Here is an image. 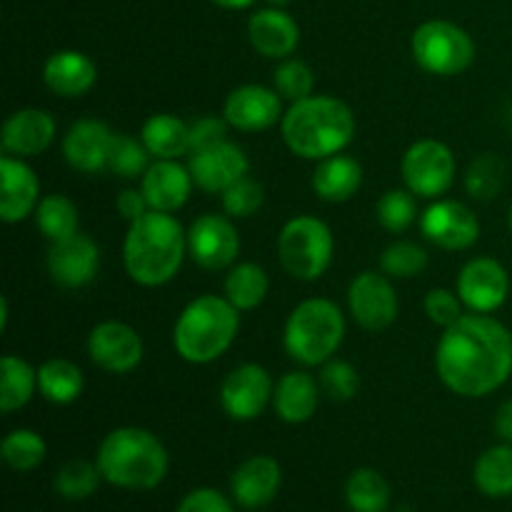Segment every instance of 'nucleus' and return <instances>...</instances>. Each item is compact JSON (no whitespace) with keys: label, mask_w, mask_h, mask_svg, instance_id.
Returning a JSON list of instances; mask_svg holds the SVG:
<instances>
[{"label":"nucleus","mask_w":512,"mask_h":512,"mask_svg":"<svg viewBox=\"0 0 512 512\" xmlns=\"http://www.w3.org/2000/svg\"><path fill=\"white\" fill-rule=\"evenodd\" d=\"M98 80V68L80 50H58L43 65V83L60 98H80Z\"/></svg>","instance_id":"obj_25"},{"label":"nucleus","mask_w":512,"mask_h":512,"mask_svg":"<svg viewBox=\"0 0 512 512\" xmlns=\"http://www.w3.org/2000/svg\"><path fill=\"white\" fill-rule=\"evenodd\" d=\"M320 380L305 370H293L285 373L275 383L273 390V408L278 418L288 425H303L315 415L320 403Z\"/></svg>","instance_id":"obj_26"},{"label":"nucleus","mask_w":512,"mask_h":512,"mask_svg":"<svg viewBox=\"0 0 512 512\" xmlns=\"http://www.w3.org/2000/svg\"><path fill=\"white\" fill-rule=\"evenodd\" d=\"M48 455V445H45L43 435L35 430L18 428L10 430L0 443V458L15 473H30L38 468Z\"/></svg>","instance_id":"obj_35"},{"label":"nucleus","mask_w":512,"mask_h":512,"mask_svg":"<svg viewBox=\"0 0 512 512\" xmlns=\"http://www.w3.org/2000/svg\"><path fill=\"white\" fill-rule=\"evenodd\" d=\"M175 512H235V508L220 490L195 488L180 500Z\"/></svg>","instance_id":"obj_46"},{"label":"nucleus","mask_w":512,"mask_h":512,"mask_svg":"<svg viewBox=\"0 0 512 512\" xmlns=\"http://www.w3.org/2000/svg\"><path fill=\"white\" fill-rule=\"evenodd\" d=\"M283 98L275 88L265 85H240L225 98L223 118L230 128L243 133H263L283 120Z\"/></svg>","instance_id":"obj_16"},{"label":"nucleus","mask_w":512,"mask_h":512,"mask_svg":"<svg viewBox=\"0 0 512 512\" xmlns=\"http://www.w3.org/2000/svg\"><path fill=\"white\" fill-rule=\"evenodd\" d=\"M55 140V120L43 108L15 110L3 123L0 143L8 155L15 158H33L50 148Z\"/></svg>","instance_id":"obj_23"},{"label":"nucleus","mask_w":512,"mask_h":512,"mask_svg":"<svg viewBox=\"0 0 512 512\" xmlns=\"http://www.w3.org/2000/svg\"><path fill=\"white\" fill-rule=\"evenodd\" d=\"M425 268H428V253L418 243H410V240H398V243L388 245L380 255V270L388 278L408 280L423 273Z\"/></svg>","instance_id":"obj_40"},{"label":"nucleus","mask_w":512,"mask_h":512,"mask_svg":"<svg viewBox=\"0 0 512 512\" xmlns=\"http://www.w3.org/2000/svg\"><path fill=\"white\" fill-rule=\"evenodd\" d=\"M420 233L443 250H468L480 238V220L460 200L438 198L420 215Z\"/></svg>","instance_id":"obj_13"},{"label":"nucleus","mask_w":512,"mask_h":512,"mask_svg":"<svg viewBox=\"0 0 512 512\" xmlns=\"http://www.w3.org/2000/svg\"><path fill=\"white\" fill-rule=\"evenodd\" d=\"M248 38L260 55L285 60L300 43V28L285 8H260L248 20Z\"/></svg>","instance_id":"obj_24"},{"label":"nucleus","mask_w":512,"mask_h":512,"mask_svg":"<svg viewBox=\"0 0 512 512\" xmlns=\"http://www.w3.org/2000/svg\"><path fill=\"white\" fill-rule=\"evenodd\" d=\"M140 140L155 160H180L190 155V125L178 115H150L140 130Z\"/></svg>","instance_id":"obj_28"},{"label":"nucleus","mask_w":512,"mask_h":512,"mask_svg":"<svg viewBox=\"0 0 512 512\" xmlns=\"http://www.w3.org/2000/svg\"><path fill=\"white\" fill-rule=\"evenodd\" d=\"M188 253V230L173 213L148 210L133 220L123 240V263L143 288H160L178 275Z\"/></svg>","instance_id":"obj_2"},{"label":"nucleus","mask_w":512,"mask_h":512,"mask_svg":"<svg viewBox=\"0 0 512 512\" xmlns=\"http://www.w3.org/2000/svg\"><path fill=\"white\" fill-rule=\"evenodd\" d=\"M100 270V248L90 235L75 233L50 243L48 273L63 288L75 290L93 283Z\"/></svg>","instance_id":"obj_18"},{"label":"nucleus","mask_w":512,"mask_h":512,"mask_svg":"<svg viewBox=\"0 0 512 512\" xmlns=\"http://www.w3.org/2000/svg\"><path fill=\"white\" fill-rule=\"evenodd\" d=\"M38 390V370L18 355L0 360V410L5 415L25 408Z\"/></svg>","instance_id":"obj_29"},{"label":"nucleus","mask_w":512,"mask_h":512,"mask_svg":"<svg viewBox=\"0 0 512 512\" xmlns=\"http://www.w3.org/2000/svg\"><path fill=\"white\" fill-rule=\"evenodd\" d=\"M493 428H495V435H498L503 443L512 445V398L505 400V403L498 408V413H495V420H493Z\"/></svg>","instance_id":"obj_48"},{"label":"nucleus","mask_w":512,"mask_h":512,"mask_svg":"<svg viewBox=\"0 0 512 512\" xmlns=\"http://www.w3.org/2000/svg\"><path fill=\"white\" fill-rule=\"evenodd\" d=\"M100 480H103V475H100L98 463H90V460H68L55 473L53 488L63 500L78 503V500H88L98 490Z\"/></svg>","instance_id":"obj_36"},{"label":"nucleus","mask_w":512,"mask_h":512,"mask_svg":"<svg viewBox=\"0 0 512 512\" xmlns=\"http://www.w3.org/2000/svg\"><path fill=\"white\" fill-rule=\"evenodd\" d=\"M363 185V165L350 155H330L313 170V190L325 203H345Z\"/></svg>","instance_id":"obj_27"},{"label":"nucleus","mask_w":512,"mask_h":512,"mask_svg":"<svg viewBox=\"0 0 512 512\" xmlns=\"http://www.w3.org/2000/svg\"><path fill=\"white\" fill-rule=\"evenodd\" d=\"M390 485L383 473L373 468H358L345 483V500L353 512H385L390 505Z\"/></svg>","instance_id":"obj_33"},{"label":"nucleus","mask_w":512,"mask_h":512,"mask_svg":"<svg viewBox=\"0 0 512 512\" xmlns=\"http://www.w3.org/2000/svg\"><path fill=\"white\" fill-rule=\"evenodd\" d=\"M240 253V235L230 215L208 213L188 230V255L205 270L233 268Z\"/></svg>","instance_id":"obj_12"},{"label":"nucleus","mask_w":512,"mask_h":512,"mask_svg":"<svg viewBox=\"0 0 512 512\" xmlns=\"http://www.w3.org/2000/svg\"><path fill=\"white\" fill-rule=\"evenodd\" d=\"M265 3H268L270 8H285V5H290L293 0H265Z\"/></svg>","instance_id":"obj_50"},{"label":"nucleus","mask_w":512,"mask_h":512,"mask_svg":"<svg viewBox=\"0 0 512 512\" xmlns=\"http://www.w3.org/2000/svg\"><path fill=\"white\" fill-rule=\"evenodd\" d=\"M375 215L388 233H405L418 218V195L410 193L408 188L388 190L375 205Z\"/></svg>","instance_id":"obj_38"},{"label":"nucleus","mask_w":512,"mask_h":512,"mask_svg":"<svg viewBox=\"0 0 512 512\" xmlns=\"http://www.w3.org/2000/svg\"><path fill=\"white\" fill-rule=\"evenodd\" d=\"M150 153L143 145V140H135L130 135L115 133L113 145H110L108 155V170L118 178H143L145 170L150 168Z\"/></svg>","instance_id":"obj_39"},{"label":"nucleus","mask_w":512,"mask_h":512,"mask_svg":"<svg viewBox=\"0 0 512 512\" xmlns=\"http://www.w3.org/2000/svg\"><path fill=\"white\" fill-rule=\"evenodd\" d=\"M435 373L460 398H485L512 375V333L488 313H465L443 330L435 348Z\"/></svg>","instance_id":"obj_1"},{"label":"nucleus","mask_w":512,"mask_h":512,"mask_svg":"<svg viewBox=\"0 0 512 512\" xmlns=\"http://www.w3.org/2000/svg\"><path fill=\"white\" fill-rule=\"evenodd\" d=\"M88 355L105 373H133L143 360V338L133 325L120 323V320H105L90 330Z\"/></svg>","instance_id":"obj_15"},{"label":"nucleus","mask_w":512,"mask_h":512,"mask_svg":"<svg viewBox=\"0 0 512 512\" xmlns=\"http://www.w3.org/2000/svg\"><path fill=\"white\" fill-rule=\"evenodd\" d=\"M228 120L218 118V115H205L198 118L190 125V153H198V150L210 148V145H218L223 140H228Z\"/></svg>","instance_id":"obj_45"},{"label":"nucleus","mask_w":512,"mask_h":512,"mask_svg":"<svg viewBox=\"0 0 512 512\" xmlns=\"http://www.w3.org/2000/svg\"><path fill=\"white\" fill-rule=\"evenodd\" d=\"M410 50L425 73L443 78L465 73L475 60V40L468 30L450 20H425L418 25L410 40Z\"/></svg>","instance_id":"obj_8"},{"label":"nucleus","mask_w":512,"mask_h":512,"mask_svg":"<svg viewBox=\"0 0 512 512\" xmlns=\"http://www.w3.org/2000/svg\"><path fill=\"white\" fill-rule=\"evenodd\" d=\"M40 180L25 158L5 153L0 158V220L8 225L35 215L40 205Z\"/></svg>","instance_id":"obj_19"},{"label":"nucleus","mask_w":512,"mask_h":512,"mask_svg":"<svg viewBox=\"0 0 512 512\" xmlns=\"http://www.w3.org/2000/svg\"><path fill=\"white\" fill-rule=\"evenodd\" d=\"M188 168L195 188L205 193H225L230 185L248 175L250 160L240 145H235L233 140H223L198 153H190Z\"/></svg>","instance_id":"obj_17"},{"label":"nucleus","mask_w":512,"mask_h":512,"mask_svg":"<svg viewBox=\"0 0 512 512\" xmlns=\"http://www.w3.org/2000/svg\"><path fill=\"white\" fill-rule=\"evenodd\" d=\"M115 208H118V215L120 218H125L128 223H133V220H138L140 215L148 213V200H145L143 190H123V193L115 198Z\"/></svg>","instance_id":"obj_47"},{"label":"nucleus","mask_w":512,"mask_h":512,"mask_svg":"<svg viewBox=\"0 0 512 512\" xmlns=\"http://www.w3.org/2000/svg\"><path fill=\"white\" fill-rule=\"evenodd\" d=\"M273 390L275 385L263 365L243 363L225 375L220 385V405L228 418L248 423L263 415V410L273 400Z\"/></svg>","instance_id":"obj_14"},{"label":"nucleus","mask_w":512,"mask_h":512,"mask_svg":"<svg viewBox=\"0 0 512 512\" xmlns=\"http://www.w3.org/2000/svg\"><path fill=\"white\" fill-rule=\"evenodd\" d=\"M240 330V310L220 295L190 300L173 328V348L185 363L208 365L233 345Z\"/></svg>","instance_id":"obj_5"},{"label":"nucleus","mask_w":512,"mask_h":512,"mask_svg":"<svg viewBox=\"0 0 512 512\" xmlns=\"http://www.w3.org/2000/svg\"><path fill=\"white\" fill-rule=\"evenodd\" d=\"M95 463L105 483L120 490H155L170 468L168 450L158 435L133 425L105 435Z\"/></svg>","instance_id":"obj_4"},{"label":"nucleus","mask_w":512,"mask_h":512,"mask_svg":"<svg viewBox=\"0 0 512 512\" xmlns=\"http://www.w3.org/2000/svg\"><path fill=\"white\" fill-rule=\"evenodd\" d=\"M508 228H510V233H512V205H510V210H508Z\"/></svg>","instance_id":"obj_51"},{"label":"nucleus","mask_w":512,"mask_h":512,"mask_svg":"<svg viewBox=\"0 0 512 512\" xmlns=\"http://www.w3.org/2000/svg\"><path fill=\"white\" fill-rule=\"evenodd\" d=\"M475 488L488 498H510L512 495V445L500 443L485 450L473 468Z\"/></svg>","instance_id":"obj_31"},{"label":"nucleus","mask_w":512,"mask_h":512,"mask_svg":"<svg viewBox=\"0 0 512 512\" xmlns=\"http://www.w3.org/2000/svg\"><path fill=\"white\" fill-rule=\"evenodd\" d=\"M35 223H38V230L50 243H58V240L80 233L78 208H75L73 200L60 193L45 195L40 200L38 210H35Z\"/></svg>","instance_id":"obj_34"},{"label":"nucleus","mask_w":512,"mask_h":512,"mask_svg":"<svg viewBox=\"0 0 512 512\" xmlns=\"http://www.w3.org/2000/svg\"><path fill=\"white\" fill-rule=\"evenodd\" d=\"M115 133L103 120L85 118L70 125L63 138V155L70 168L80 173H100L108 168L110 145Z\"/></svg>","instance_id":"obj_22"},{"label":"nucleus","mask_w":512,"mask_h":512,"mask_svg":"<svg viewBox=\"0 0 512 512\" xmlns=\"http://www.w3.org/2000/svg\"><path fill=\"white\" fill-rule=\"evenodd\" d=\"M283 485V468L270 455H253L235 468L230 478L233 503L245 510H260L273 503Z\"/></svg>","instance_id":"obj_20"},{"label":"nucleus","mask_w":512,"mask_h":512,"mask_svg":"<svg viewBox=\"0 0 512 512\" xmlns=\"http://www.w3.org/2000/svg\"><path fill=\"white\" fill-rule=\"evenodd\" d=\"M348 308L360 328L380 333L398 318V293L383 270H365L350 283Z\"/></svg>","instance_id":"obj_10"},{"label":"nucleus","mask_w":512,"mask_h":512,"mask_svg":"<svg viewBox=\"0 0 512 512\" xmlns=\"http://www.w3.org/2000/svg\"><path fill=\"white\" fill-rule=\"evenodd\" d=\"M320 388H323V393L330 400L345 403V400H353L358 395L360 375L348 360L330 358L328 363H323V370H320Z\"/></svg>","instance_id":"obj_42"},{"label":"nucleus","mask_w":512,"mask_h":512,"mask_svg":"<svg viewBox=\"0 0 512 512\" xmlns=\"http://www.w3.org/2000/svg\"><path fill=\"white\" fill-rule=\"evenodd\" d=\"M345 338V315L333 300L308 298L285 320L283 345L300 365H323L338 353Z\"/></svg>","instance_id":"obj_6"},{"label":"nucleus","mask_w":512,"mask_h":512,"mask_svg":"<svg viewBox=\"0 0 512 512\" xmlns=\"http://www.w3.org/2000/svg\"><path fill=\"white\" fill-rule=\"evenodd\" d=\"M333 253V230L315 215L290 218L278 235L280 265L295 280H318L333 263Z\"/></svg>","instance_id":"obj_7"},{"label":"nucleus","mask_w":512,"mask_h":512,"mask_svg":"<svg viewBox=\"0 0 512 512\" xmlns=\"http://www.w3.org/2000/svg\"><path fill=\"white\" fill-rule=\"evenodd\" d=\"M280 133L290 153L318 163L348 148L355 135V115L340 98L310 95L290 103L280 120Z\"/></svg>","instance_id":"obj_3"},{"label":"nucleus","mask_w":512,"mask_h":512,"mask_svg":"<svg viewBox=\"0 0 512 512\" xmlns=\"http://www.w3.org/2000/svg\"><path fill=\"white\" fill-rule=\"evenodd\" d=\"M425 315H428V320L433 325H438V328H450V325L458 323L460 318L465 315V305L463 300H460L458 293H453V290L448 288H433L428 295H425Z\"/></svg>","instance_id":"obj_44"},{"label":"nucleus","mask_w":512,"mask_h":512,"mask_svg":"<svg viewBox=\"0 0 512 512\" xmlns=\"http://www.w3.org/2000/svg\"><path fill=\"white\" fill-rule=\"evenodd\" d=\"M268 290V273L258 263H235L225 275L223 293L240 313L263 305V300L268 298Z\"/></svg>","instance_id":"obj_32"},{"label":"nucleus","mask_w":512,"mask_h":512,"mask_svg":"<svg viewBox=\"0 0 512 512\" xmlns=\"http://www.w3.org/2000/svg\"><path fill=\"white\" fill-rule=\"evenodd\" d=\"M275 90L280 93V98L290 100V103H298V100L310 98L315 88V75L310 70L308 63L298 58H285L280 60V65L275 68Z\"/></svg>","instance_id":"obj_41"},{"label":"nucleus","mask_w":512,"mask_h":512,"mask_svg":"<svg viewBox=\"0 0 512 512\" xmlns=\"http://www.w3.org/2000/svg\"><path fill=\"white\" fill-rule=\"evenodd\" d=\"M458 163L453 150L435 138H423L410 145L400 163L405 188L425 200L443 198L455 183Z\"/></svg>","instance_id":"obj_9"},{"label":"nucleus","mask_w":512,"mask_h":512,"mask_svg":"<svg viewBox=\"0 0 512 512\" xmlns=\"http://www.w3.org/2000/svg\"><path fill=\"white\" fill-rule=\"evenodd\" d=\"M220 198H223L225 215L243 220V218H250V215H255L260 208H263L265 190L258 180L245 175V178H240L238 183L230 185L225 193H220Z\"/></svg>","instance_id":"obj_43"},{"label":"nucleus","mask_w":512,"mask_h":512,"mask_svg":"<svg viewBox=\"0 0 512 512\" xmlns=\"http://www.w3.org/2000/svg\"><path fill=\"white\" fill-rule=\"evenodd\" d=\"M215 5H220V8L225 10H245L250 8V5H255L258 0H213Z\"/></svg>","instance_id":"obj_49"},{"label":"nucleus","mask_w":512,"mask_h":512,"mask_svg":"<svg viewBox=\"0 0 512 512\" xmlns=\"http://www.w3.org/2000/svg\"><path fill=\"white\" fill-rule=\"evenodd\" d=\"M83 373L68 358H50L38 368V390L48 403L70 405L83 393Z\"/></svg>","instance_id":"obj_30"},{"label":"nucleus","mask_w":512,"mask_h":512,"mask_svg":"<svg viewBox=\"0 0 512 512\" xmlns=\"http://www.w3.org/2000/svg\"><path fill=\"white\" fill-rule=\"evenodd\" d=\"M193 188L195 180L190 168L180 165L178 160H155L140 178V190L148 200V208L160 213H178L188 203Z\"/></svg>","instance_id":"obj_21"},{"label":"nucleus","mask_w":512,"mask_h":512,"mask_svg":"<svg viewBox=\"0 0 512 512\" xmlns=\"http://www.w3.org/2000/svg\"><path fill=\"white\" fill-rule=\"evenodd\" d=\"M505 163L495 153H483L470 163L465 173V190L475 200H493L505 185Z\"/></svg>","instance_id":"obj_37"},{"label":"nucleus","mask_w":512,"mask_h":512,"mask_svg":"<svg viewBox=\"0 0 512 512\" xmlns=\"http://www.w3.org/2000/svg\"><path fill=\"white\" fill-rule=\"evenodd\" d=\"M455 293L460 295V300H463L470 313L493 315L508 300L510 275L500 260L480 255V258L468 260L460 268Z\"/></svg>","instance_id":"obj_11"}]
</instances>
